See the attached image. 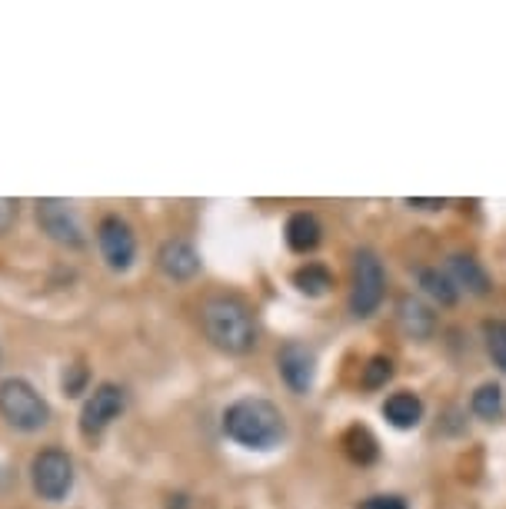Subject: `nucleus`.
Instances as JSON below:
<instances>
[{
	"instance_id": "f257e3e1",
	"label": "nucleus",
	"mask_w": 506,
	"mask_h": 509,
	"mask_svg": "<svg viewBox=\"0 0 506 509\" xmlns=\"http://www.w3.org/2000/svg\"><path fill=\"white\" fill-rule=\"evenodd\" d=\"M200 323H203L210 343L223 353L243 357L257 347V320L240 296H230V293L210 296L207 304L200 306Z\"/></svg>"
},
{
	"instance_id": "f03ea898",
	"label": "nucleus",
	"mask_w": 506,
	"mask_h": 509,
	"mask_svg": "<svg viewBox=\"0 0 506 509\" xmlns=\"http://www.w3.org/2000/svg\"><path fill=\"white\" fill-rule=\"evenodd\" d=\"M223 433L243 450H274L284 443L286 420L280 406L260 396H243L223 413Z\"/></svg>"
},
{
	"instance_id": "7ed1b4c3",
	"label": "nucleus",
	"mask_w": 506,
	"mask_h": 509,
	"mask_svg": "<svg viewBox=\"0 0 506 509\" xmlns=\"http://www.w3.org/2000/svg\"><path fill=\"white\" fill-rule=\"evenodd\" d=\"M0 416L17 433H37L50 423V403L33 390V383L11 377L0 383Z\"/></svg>"
},
{
	"instance_id": "20e7f679",
	"label": "nucleus",
	"mask_w": 506,
	"mask_h": 509,
	"mask_svg": "<svg viewBox=\"0 0 506 509\" xmlns=\"http://www.w3.org/2000/svg\"><path fill=\"white\" fill-rule=\"evenodd\" d=\"M74 459L57 446H47L31 459V486L44 503H64L74 489Z\"/></svg>"
},
{
	"instance_id": "39448f33",
	"label": "nucleus",
	"mask_w": 506,
	"mask_h": 509,
	"mask_svg": "<svg viewBox=\"0 0 506 509\" xmlns=\"http://www.w3.org/2000/svg\"><path fill=\"white\" fill-rule=\"evenodd\" d=\"M386 273L374 250L353 253V286H350V310L353 316H374L384 304Z\"/></svg>"
},
{
	"instance_id": "423d86ee",
	"label": "nucleus",
	"mask_w": 506,
	"mask_h": 509,
	"mask_svg": "<svg viewBox=\"0 0 506 509\" xmlns=\"http://www.w3.org/2000/svg\"><path fill=\"white\" fill-rule=\"evenodd\" d=\"M37 223H41V230L47 233V240H54L57 247L80 250L87 243L80 214L74 210V204H67V200H57V196L37 200Z\"/></svg>"
},
{
	"instance_id": "0eeeda50",
	"label": "nucleus",
	"mask_w": 506,
	"mask_h": 509,
	"mask_svg": "<svg viewBox=\"0 0 506 509\" xmlns=\"http://www.w3.org/2000/svg\"><path fill=\"white\" fill-rule=\"evenodd\" d=\"M97 247L104 263L111 267L113 273H127L137 260V237L127 220L121 217H104L97 223Z\"/></svg>"
},
{
	"instance_id": "6e6552de",
	"label": "nucleus",
	"mask_w": 506,
	"mask_h": 509,
	"mask_svg": "<svg viewBox=\"0 0 506 509\" xmlns=\"http://www.w3.org/2000/svg\"><path fill=\"white\" fill-rule=\"evenodd\" d=\"M127 406V393L117 383H100L97 390L90 393L84 410H80V433L84 436H100L111 426Z\"/></svg>"
},
{
	"instance_id": "1a4fd4ad",
	"label": "nucleus",
	"mask_w": 506,
	"mask_h": 509,
	"mask_svg": "<svg viewBox=\"0 0 506 509\" xmlns=\"http://www.w3.org/2000/svg\"><path fill=\"white\" fill-rule=\"evenodd\" d=\"M276 369H280V377L284 383L290 386V393H310L313 386V377H317V357H313V350L307 343H297V340H290L280 353H276Z\"/></svg>"
},
{
	"instance_id": "9d476101",
	"label": "nucleus",
	"mask_w": 506,
	"mask_h": 509,
	"mask_svg": "<svg viewBox=\"0 0 506 509\" xmlns=\"http://www.w3.org/2000/svg\"><path fill=\"white\" fill-rule=\"evenodd\" d=\"M157 267L170 280H194L200 273V253L187 240H167L157 253Z\"/></svg>"
},
{
	"instance_id": "9b49d317",
	"label": "nucleus",
	"mask_w": 506,
	"mask_h": 509,
	"mask_svg": "<svg viewBox=\"0 0 506 509\" xmlns=\"http://www.w3.org/2000/svg\"><path fill=\"white\" fill-rule=\"evenodd\" d=\"M447 277L453 280V286H460V290L474 293V296H483L490 290V277L474 257H466V253H453L450 260H447Z\"/></svg>"
},
{
	"instance_id": "f8f14e48",
	"label": "nucleus",
	"mask_w": 506,
	"mask_h": 509,
	"mask_svg": "<svg viewBox=\"0 0 506 509\" xmlns=\"http://www.w3.org/2000/svg\"><path fill=\"white\" fill-rule=\"evenodd\" d=\"M384 416L393 423L396 430H413L423 420V403H420L417 393L400 390L384 403Z\"/></svg>"
},
{
	"instance_id": "ddd939ff",
	"label": "nucleus",
	"mask_w": 506,
	"mask_h": 509,
	"mask_svg": "<svg viewBox=\"0 0 506 509\" xmlns=\"http://www.w3.org/2000/svg\"><path fill=\"white\" fill-rule=\"evenodd\" d=\"M320 220L313 214H294V217L286 220V247L294 250V253H310V250H317L320 243Z\"/></svg>"
},
{
	"instance_id": "4468645a",
	"label": "nucleus",
	"mask_w": 506,
	"mask_h": 509,
	"mask_svg": "<svg viewBox=\"0 0 506 509\" xmlns=\"http://www.w3.org/2000/svg\"><path fill=\"white\" fill-rule=\"evenodd\" d=\"M400 323H403V330H407L410 336L427 340V336L437 330V316L429 314V306H423L420 300L407 296V300H400Z\"/></svg>"
},
{
	"instance_id": "2eb2a0df",
	"label": "nucleus",
	"mask_w": 506,
	"mask_h": 509,
	"mask_svg": "<svg viewBox=\"0 0 506 509\" xmlns=\"http://www.w3.org/2000/svg\"><path fill=\"white\" fill-rule=\"evenodd\" d=\"M294 283H297L300 293H307V296H323V293L333 286V273L323 267V263H307V267H300L294 273Z\"/></svg>"
},
{
	"instance_id": "dca6fc26",
	"label": "nucleus",
	"mask_w": 506,
	"mask_h": 509,
	"mask_svg": "<svg viewBox=\"0 0 506 509\" xmlns=\"http://www.w3.org/2000/svg\"><path fill=\"white\" fill-rule=\"evenodd\" d=\"M470 406H474V413L480 420H500V416H503V390H500L496 383H483V386L474 393Z\"/></svg>"
},
{
	"instance_id": "f3484780",
	"label": "nucleus",
	"mask_w": 506,
	"mask_h": 509,
	"mask_svg": "<svg viewBox=\"0 0 506 509\" xmlns=\"http://www.w3.org/2000/svg\"><path fill=\"white\" fill-rule=\"evenodd\" d=\"M420 286L437 300V304L450 306L456 304V286H453V280L447 277V273L440 270H420Z\"/></svg>"
},
{
	"instance_id": "a211bd4d",
	"label": "nucleus",
	"mask_w": 506,
	"mask_h": 509,
	"mask_svg": "<svg viewBox=\"0 0 506 509\" xmlns=\"http://www.w3.org/2000/svg\"><path fill=\"white\" fill-rule=\"evenodd\" d=\"M343 443H347V453H350L357 463H374L376 459V440L364 426H353L350 433L343 436Z\"/></svg>"
},
{
	"instance_id": "6ab92c4d",
	"label": "nucleus",
	"mask_w": 506,
	"mask_h": 509,
	"mask_svg": "<svg viewBox=\"0 0 506 509\" xmlns=\"http://www.w3.org/2000/svg\"><path fill=\"white\" fill-rule=\"evenodd\" d=\"M483 336H486V350H490L493 363L506 373V323H503V320H493V323H486L483 326Z\"/></svg>"
},
{
	"instance_id": "aec40b11",
	"label": "nucleus",
	"mask_w": 506,
	"mask_h": 509,
	"mask_svg": "<svg viewBox=\"0 0 506 509\" xmlns=\"http://www.w3.org/2000/svg\"><path fill=\"white\" fill-rule=\"evenodd\" d=\"M390 377H393V363H390V359H384V357H374L370 363H366V369H364V386L376 390V386H384Z\"/></svg>"
},
{
	"instance_id": "412c9836",
	"label": "nucleus",
	"mask_w": 506,
	"mask_h": 509,
	"mask_svg": "<svg viewBox=\"0 0 506 509\" xmlns=\"http://www.w3.org/2000/svg\"><path fill=\"white\" fill-rule=\"evenodd\" d=\"M84 383H87V369L80 367V363L67 367V373H64V393L77 396V393H84Z\"/></svg>"
},
{
	"instance_id": "4be33fe9",
	"label": "nucleus",
	"mask_w": 506,
	"mask_h": 509,
	"mask_svg": "<svg viewBox=\"0 0 506 509\" xmlns=\"http://www.w3.org/2000/svg\"><path fill=\"white\" fill-rule=\"evenodd\" d=\"M17 223V200L11 196H0V237H7Z\"/></svg>"
},
{
	"instance_id": "5701e85b",
	"label": "nucleus",
	"mask_w": 506,
	"mask_h": 509,
	"mask_svg": "<svg viewBox=\"0 0 506 509\" xmlns=\"http://www.w3.org/2000/svg\"><path fill=\"white\" fill-rule=\"evenodd\" d=\"M360 509H407L400 496H370Z\"/></svg>"
},
{
	"instance_id": "b1692460",
	"label": "nucleus",
	"mask_w": 506,
	"mask_h": 509,
	"mask_svg": "<svg viewBox=\"0 0 506 509\" xmlns=\"http://www.w3.org/2000/svg\"><path fill=\"white\" fill-rule=\"evenodd\" d=\"M410 206H420V210H437V206H443V200H410Z\"/></svg>"
}]
</instances>
